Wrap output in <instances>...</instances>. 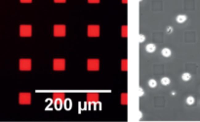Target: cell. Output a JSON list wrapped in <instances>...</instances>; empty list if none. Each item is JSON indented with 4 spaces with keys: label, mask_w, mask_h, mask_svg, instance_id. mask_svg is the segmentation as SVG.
I'll return each mask as SVG.
<instances>
[{
    "label": "cell",
    "mask_w": 200,
    "mask_h": 122,
    "mask_svg": "<svg viewBox=\"0 0 200 122\" xmlns=\"http://www.w3.org/2000/svg\"><path fill=\"white\" fill-rule=\"evenodd\" d=\"M54 98L56 99V100H63V99L64 98V94H54Z\"/></svg>",
    "instance_id": "cell-12"
},
{
    "label": "cell",
    "mask_w": 200,
    "mask_h": 122,
    "mask_svg": "<svg viewBox=\"0 0 200 122\" xmlns=\"http://www.w3.org/2000/svg\"><path fill=\"white\" fill-rule=\"evenodd\" d=\"M140 95H143V90H142V88H140Z\"/></svg>",
    "instance_id": "cell-21"
},
{
    "label": "cell",
    "mask_w": 200,
    "mask_h": 122,
    "mask_svg": "<svg viewBox=\"0 0 200 122\" xmlns=\"http://www.w3.org/2000/svg\"><path fill=\"white\" fill-rule=\"evenodd\" d=\"M161 83H162L163 85H168V84L170 83V79L167 78V77H164V78L161 79Z\"/></svg>",
    "instance_id": "cell-13"
},
{
    "label": "cell",
    "mask_w": 200,
    "mask_h": 122,
    "mask_svg": "<svg viewBox=\"0 0 200 122\" xmlns=\"http://www.w3.org/2000/svg\"><path fill=\"white\" fill-rule=\"evenodd\" d=\"M21 2H22V3H29V2H31V0H21Z\"/></svg>",
    "instance_id": "cell-19"
},
{
    "label": "cell",
    "mask_w": 200,
    "mask_h": 122,
    "mask_svg": "<svg viewBox=\"0 0 200 122\" xmlns=\"http://www.w3.org/2000/svg\"><path fill=\"white\" fill-rule=\"evenodd\" d=\"M162 55L163 56H165V57H169L170 55H171V50H169L168 48H165V49H163L162 50Z\"/></svg>",
    "instance_id": "cell-10"
},
{
    "label": "cell",
    "mask_w": 200,
    "mask_h": 122,
    "mask_svg": "<svg viewBox=\"0 0 200 122\" xmlns=\"http://www.w3.org/2000/svg\"><path fill=\"white\" fill-rule=\"evenodd\" d=\"M31 68V61L28 59H22L20 61L21 71H29Z\"/></svg>",
    "instance_id": "cell-3"
},
{
    "label": "cell",
    "mask_w": 200,
    "mask_h": 122,
    "mask_svg": "<svg viewBox=\"0 0 200 122\" xmlns=\"http://www.w3.org/2000/svg\"><path fill=\"white\" fill-rule=\"evenodd\" d=\"M20 35L22 37H28L31 35V26H21Z\"/></svg>",
    "instance_id": "cell-2"
},
{
    "label": "cell",
    "mask_w": 200,
    "mask_h": 122,
    "mask_svg": "<svg viewBox=\"0 0 200 122\" xmlns=\"http://www.w3.org/2000/svg\"><path fill=\"white\" fill-rule=\"evenodd\" d=\"M145 49H146V51H148V52H149V53H151V52L155 51L156 47H155V45H153V44H149V45L145 47Z\"/></svg>",
    "instance_id": "cell-9"
},
{
    "label": "cell",
    "mask_w": 200,
    "mask_h": 122,
    "mask_svg": "<svg viewBox=\"0 0 200 122\" xmlns=\"http://www.w3.org/2000/svg\"><path fill=\"white\" fill-rule=\"evenodd\" d=\"M53 65H54L53 67H54V69H56V71H63L66 63H64V60L63 59H56Z\"/></svg>",
    "instance_id": "cell-5"
},
{
    "label": "cell",
    "mask_w": 200,
    "mask_h": 122,
    "mask_svg": "<svg viewBox=\"0 0 200 122\" xmlns=\"http://www.w3.org/2000/svg\"><path fill=\"white\" fill-rule=\"evenodd\" d=\"M149 85L150 87H155V86H156V81L153 80V79H150V80L149 81Z\"/></svg>",
    "instance_id": "cell-16"
},
{
    "label": "cell",
    "mask_w": 200,
    "mask_h": 122,
    "mask_svg": "<svg viewBox=\"0 0 200 122\" xmlns=\"http://www.w3.org/2000/svg\"><path fill=\"white\" fill-rule=\"evenodd\" d=\"M31 96L29 93H21L19 97V102L22 104H31Z\"/></svg>",
    "instance_id": "cell-1"
},
{
    "label": "cell",
    "mask_w": 200,
    "mask_h": 122,
    "mask_svg": "<svg viewBox=\"0 0 200 122\" xmlns=\"http://www.w3.org/2000/svg\"><path fill=\"white\" fill-rule=\"evenodd\" d=\"M88 1H89L90 3H98L100 0H88Z\"/></svg>",
    "instance_id": "cell-18"
},
{
    "label": "cell",
    "mask_w": 200,
    "mask_h": 122,
    "mask_svg": "<svg viewBox=\"0 0 200 122\" xmlns=\"http://www.w3.org/2000/svg\"><path fill=\"white\" fill-rule=\"evenodd\" d=\"M54 34L56 36H64V34H66V26H55Z\"/></svg>",
    "instance_id": "cell-6"
},
{
    "label": "cell",
    "mask_w": 200,
    "mask_h": 122,
    "mask_svg": "<svg viewBox=\"0 0 200 122\" xmlns=\"http://www.w3.org/2000/svg\"><path fill=\"white\" fill-rule=\"evenodd\" d=\"M56 2H64L66 0H55Z\"/></svg>",
    "instance_id": "cell-20"
},
{
    "label": "cell",
    "mask_w": 200,
    "mask_h": 122,
    "mask_svg": "<svg viewBox=\"0 0 200 122\" xmlns=\"http://www.w3.org/2000/svg\"><path fill=\"white\" fill-rule=\"evenodd\" d=\"M186 103L189 104H192L193 103H194V98L193 97H189L186 99Z\"/></svg>",
    "instance_id": "cell-15"
},
{
    "label": "cell",
    "mask_w": 200,
    "mask_h": 122,
    "mask_svg": "<svg viewBox=\"0 0 200 122\" xmlns=\"http://www.w3.org/2000/svg\"><path fill=\"white\" fill-rule=\"evenodd\" d=\"M100 34V27L99 26H88V35L97 37Z\"/></svg>",
    "instance_id": "cell-4"
},
{
    "label": "cell",
    "mask_w": 200,
    "mask_h": 122,
    "mask_svg": "<svg viewBox=\"0 0 200 122\" xmlns=\"http://www.w3.org/2000/svg\"><path fill=\"white\" fill-rule=\"evenodd\" d=\"M182 78H183L185 81L190 80V73H184L183 76H182Z\"/></svg>",
    "instance_id": "cell-14"
},
{
    "label": "cell",
    "mask_w": 200,
    "mask_h": 122,
    "mask_svg": "<svg viewBox=\"0 0 200 122\" xmlns=\"http://www.w3.org/2000/svg\"><path fill=\"white\" fill-rule=\"evenodd\" d=\"M144 40H145V36H144V35H142V34H141V35H140V42H143Z\"/></svg>",
    "instance_id": "cell-17"
},
{
    "label": "cell",
    "mask_w": 200,
    "mask_h": 122,
    "mask_svg": "<svg viewBox=\"0 0 200 122\" xmlns=\"http://www.w3.org/2000/svg\"><path fill=\"white\" fill-rule=\"evenodd\" d=\"M99 61L98 60H89L87 63V67L89 71H98L99 69Z\"/></svg>",
    "instance_id": "cell-7"
},
{
    "label": "cell",
    "mask_w": 200,
    "mask_h": 122,
    "mask_svg": "<svg viewBox=\"0 0 200 122\" xmlns=\"http://www.w3.org/2000/svg\"><path fill=\"white\" fill-rule=\"evenodd\" d=\"M98 94H88L87 95V99L89 102H97L98 101Z\"/></svg>",
    "instance_id": "cell-8"
},
{
    "label": "cell",
    "mask_w": 200,
    "mask_h": 122,
    "mask_svg": "<svg viewBox=\"0 0 200 122\" xmlns=\"http://www.w3.org/2000/svg\"><path fill=\"white\" fill-rule=\"evenodd\" d=\"M185 21H186V17L184 15H180L177 17V22H184Z\"/></svg>",
    "instance_id": "cell-11"
}]
</instances>
